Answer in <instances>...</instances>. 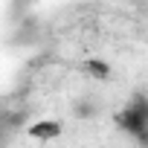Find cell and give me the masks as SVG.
I'll list each match as a JSON object with an SVG mask.
<instances>
[{"label":"cell","mask_w":148,"mask_h":148,"mask_svg":"<svg viewBox=\"0 0 148 148\" xmlns=\"http://www.w3.org/2000/svg\"><path fill=\"white\" fill-rule=\"evenodd\" d=\"M145 119H148V102H145V93L136 90L131 102L125 105V110L116 113V125L125 134H131L139 142V148H145Z\"/></svg>","instance_id":"1"},{"label":"cell","mask_w":148,"mask_h":148,"mask_svg":"<svg viewBox=\"0 0 148 148\" xmlns=\"http://www.w3.org/2000/svg\"><path fill=\"white\" fill-rule=\"evenodd\" d=\"M84 73L93 76V79H108V76H110V67H108V61H102V58H90V61H84Z\"/></svg>","instance_id":"2"},{"label":"cell","mask_w":148,"mask_h":148,"mask_svg":"<svg viewBox=\"0 0 148 148\" xmlns=\"http://www.w3.org/2000/svg\"><path fill=\"white\" fill-rule=\"evenodd\" d=\"M61 131V125L58 122H35L32 128H29V134L32 136H38V139H49V136H55Z\"/></svg>","instance_id":"3"},{"label":"cell","mask_w":148,"mask_h":148,"mask_svg":"<svg viewBox=\"0 0 148 148\" xmlns=\"http://www.w3.org/2000/svg\"><path fill=\"white\" fill-rule=\"evenodd\" d=\"M102 108H99V102L96 99H79L76 102V116H82V119H87V116H96Z\"/></svg>","instance_id":"4"},{"label":"cell","mask_w":148,"mask_h":148,"mask_svg":"<svg viewBox=\"0 0 148 148\" xmlns=\"http://www.w3.org/2000/svg\"><path fill=\"white\" fill-rule=\"evenodd\" d=\"M29 3H32V0H12V9H15V12H23Z\"/></svg>","instance_id":"5"}]
</instances>
